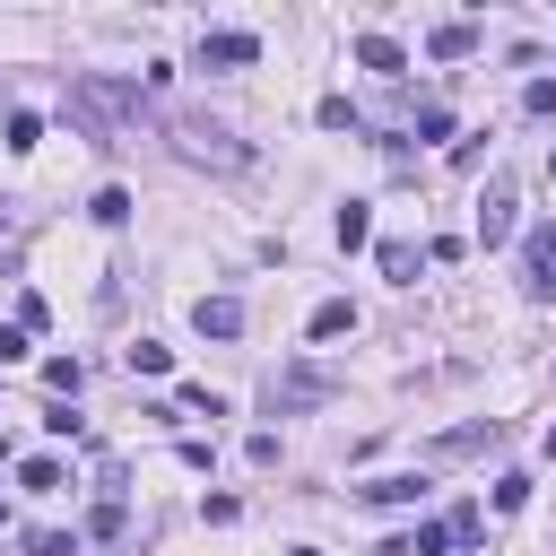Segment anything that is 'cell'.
<instances>
[{"label": "cell", "mask_w": 556, "mask_h": 556, "mask_svg": "<svg viewBox=\"0 0 556 556\" xmlns=\"http://www.w3.org/2000/svg\"><path fill=\"white\" fill-rule=\"evenodd\" d=\"M321 400H339V374H321V365H278V374L261 382V408H269V417H304V408H321Z\"/></svg>", "instance_id": "1"}, {"label": "cell", "mask_w": 556, "mask_h": 556, "mask_svg": "<svg viewBox=\"0 0 556 556\" xmlns=\"http://www.w3.org/2000/svg\"><path fill=\"white\" fill-rule=\"evenodd\" d=\"M495 434H504L495 417H478V426H452V434H434V443L417 452V469H452V460H478V452H486Z\"/></svg>", "instance_id": "2"}, {"label": "cell", "mask_w": 556, "mask_h": 556, "mask_svg": "<svg viewBox=\"0 0 556 556\" xmlns=\"http://www.w3.org/2000/svg\"><path fill=\"white\" fill-rule=\"evenodd\" d=\"M521 287H530L539 304H556V226H530V235H521Z\"/></svg>", "instance_id": "3"}, {"label": "cell", "mask_w": 556, "mask_h": 556, "mask_svg": "<svg viewBox=\"0 0 556 556\" xmlns=\"http://www.w3.org/2000/svg\"><path fill=\"white\" fill-rule=\"evenodd\" d=\"M261 61V35H243V26H208L200 35V70H252Z\"/></svg>", "instance_id": "4"}, {"label": "cell", "mask_w": 556, "mask_h": 556, "mask_svg": "<svg viewBox=\"0 0 556 556\" xmlns=\"http://www.w3.org/2000/svg\"><path fill=\"white\" fill-rule=\"evenodd\" d=\"M174 130H182V148H191V156H208V165H226V174H235V165H243V148H235V139H226V130H217V122H200V113H182V122H174Z\"/></svg>", "instance_id": "5"}, {"label": "cell", "mask_w": 556, "mask_h": 556, "mask_svg": "<svg viewBox=\"0 0 556 556\" xmlns=\"http://www.w3.org/2000/svg\"><path fill=\"white\" fill-rule=\"evenodd\" d=\"M513 208H521V200H513V174H495L486 200H478V243H504V235H513Z\"/></svg>", "instance_id": "6"}, {"label": "cell", "mask_w": 556, "mask_h": 556, "mask_svg": "<svg viewBox=\"0 0 556 556\" xmlns=\"http://www.w3.org/2000/svg\"><path fill=\"white\" fill-rule=\"evenodd\" d=\"M356 495H365V504H417V495H426V469H391V478H365Z\"/></svg>", "instance_id": "7"}, {"label": "cell", "mask_w": 556, "mask_h": 556, "mask_svg": "<svg viewBox=\"0 0 556 556\" xmlns=\"http://www.w3.org/2000/svg\"><path fill=\"white\" fill-rule=\"evenodd\" d=\"M426 52H434V61H469V52H478V26H469V17H443V26L426 35Z\"/></svg>", "instance_id": "8"}, {"label": "cell", "mask_w": 556, "mask_h": 556, "mask_svg": "<svg viewBox=\"0 0 556 556\" xmlns=\"http://www.w3.org/2000/svg\"><path fill=\"white\" fill-rule=\"evenodd\" d=\"M191 321H200L208 339H235V330H243V304H235V295H200V304H191Z\"/></svg>", "instance_id": "9"}, {"label": "cell", "mask_w": 556, "mask_h": 556, "mask_svg": "<svg viewBox=\"0 0 556 556\" xmlns=\"http://www.w3.org/2000/svg\"><path fill=\"white\" fill-rule=\"evenodd\" d=\"M356 61H365L374 78H400V70H408V52H400L391 35H356Z\"/></svg>", "instance_id": "10"}, {"label": "cell", "mask_w": 556, "mask_h": 556, "mask_svg": "<svg viewBox=\"0 0 556 556\" xmlns=\"http://www.w3.org/2000/svg\"><path fill=\"white\" fill-rule=\"evenodd\" d=\"M348 330H356V304H339V295L313 304V321H304V339H348Z\"/></svg>", "instance_id": "11"}, {"label": "cell", "mask_w": 556, "mask_h": 556, "mask_svg": "<svg viewBox=\"0 0 556 556\" xmlns=\"http://www.w3.org/2000/svg\"><path fill=\"white\" fill-rule=\"evenodd\" d=\"M330 235H339V252H356V243H365V235H374V217H365V200H348V208H339V226H330Z\"/></svg>", "instance_id": "12"}, {"label": "cell", "mask_w": 556, "mask_h": 556, "mask_svg": "<svg viewBox=\"0 0 556 556\" xmlns=\"http://www.w3.org/2000/svg\"><path fill=\"white\" fill-rule=\"evenodd\" d=\"M61 478H70V469H61V460H52V452H35V460H26V469H17V486H35V495H52V486H61Z\"/></svg>", "instance_id": "13"}, {"label": "cell", "mask_w": 556, "mask_h": 556, "mask_svg": "<svg viewBox=\"0 0 556 556\" xmlns=\"http://www.w3.org/2000/svg\"><path fill=\"white\" fill-rule=\"evenodd\" d=\"M87 208H96V226H122V217H130V191H122V182H104Z\"/></svg>", "instance_id": "14"}, {"label": "cell", "mask_w": 556, "mask_h": 556, "mask_svg": "<svg viewBox=\"0 0 556 556\" xmlns=\"http://www.w3.org/2000/svg\"><path fill=\"white\" fill-rule=\"evenodd\" d=\"M43 382H52L61 400H78V382H87V365H78V356H52V365H43Z\"/></svg>", "instance_id": "15"}, {"label": "cell", "mask_w": 556, "mask_h": 556, "mask_svg": "<svg viewBox=\"0 0 556 556\" xmlns=\"http://www.w3.org/2000/svg\"><path fill=\"white\" fill-rule=\"evenodd\" d=\"M174 400H182V417H226V400H217V391H208V382H182V391H174Z\"/></svg>", "instance_id": "16"}, {"label": "cell", "mask_w": 556, "mask_h": 556, "mask_svg": "<svg viewBox=\"0 0 556 556\" xmlns=\"http://www.w3.org/2000/svg\"><path fill=\"white\" fill-rule=\"evenodd\" d=\"M17 547H26V556H78V539H70V530H26Z\"/></svg>", "instance_id": "17"}, {"label": "cell", "mask_w": 556, "mask_h": 556, "mask_svg": "<svg viewBox=\"0 0 556 556\" xmlns=\"http://www.w3.org/2000/svg\"><path fill=\"white\" fill-rule=\"evenodd\" d=\"M382 278L408 287V278H417V243H382Z\"/></svg>", "instance_id": "18"}, {"label": "cell", "mask_w": 556, "mask_h": 556, "mask_svg": "<svg viewBox=\"0 0 556 556\" xmlns=\"http://www.w3.org/2000/svg\"><path fill=\"white\" fill-rule=\"evenodd\" d=\"M521 504H530V478L504 469V478H495V513H521Z\"/></svg>", "instance_id": "19"}, {"label": "cell", "mask_w": 556, "mask_h": 556, "mask_svg": "<svg viewBox=\"0 0 556 556\" xmlns=\"http://www.w3.org/2000/svg\"><path fill=\"white\" fill-rule=\"evenodd\" d=\"M417 139H452V104H417Z\"/></svg>", "instance_id": "20"}, {"label": "cell", "mask_w": 556, "mask_h": 556, "mask_svg": "<svg viewBox=\"0 0 556 556\" xmlns=\"http://www.w3.org/2000/svg\"><path fill=\"white\" fill-rule=\"evenodd\" d=\"M165 365H174V348H156V339H139V348H130V374H165Z\"/></svg>", "instance_id": "21"}, {"label": "cell", "mask_w": 556, "mask_h": 556, "mask_svg": "<svg viewBox=\"0 0 556 556\" xmlns=\"http://www.w3.org/2000/svg\"><path fill=\"white\" fill-rule=\"evenodd\" d=\"M321 130H356V104L348 96H321Z\"/></svg>", "instance_id": "22"}, {"label": "cell", "mask_w": 556, "mask_h": 556, "mask_svg": "<svg viewBox=\"0 0 556 556\" xmlns=\"http://www.w3.org/2000/svg\"><path fill=\"white\" fill-rule=\"evenodd\" d=\"M43 139V113H9V148H35Z\"/></svg>", "instance_id": "23"}, {"label": "cell", "mask_w": 556, "mask_h": 556, "mask_svg": "<svg viewBox=\"0 0 556 556\" xmlns=\"http://www.w3.org/2000/svg\"><path fill=\"white\" fill-rule=\"evenodd\" d=\"M443 530H452V547H478V530H486V521H478V513H469V504H460V513H452V521H443Z\"/></svg>", "instance_id": "24"}, {"label": "cell", "mask_w": 556, "mask_h": 556, "mask_svg": "<svg viewBox=\"0 0 556 556\" xmlns=\"http://www.w3.org/2000/svg\"><path fill=\"white\" fill-rule=\"evenodd\" d=\"M521 104H530V113H556V78H530V87H521Z\"/></svg>", "instance_id": "25"}, {"label": "cell", "mask_w": 556, "mask_h": 556, "mask_svg": "<svg viewBox=\"0 0 556 556\" xmlns=\"http://www.w3.org/2000/svg\"><path fill=\"white\" fill-rule=\"evenodd\" d=\"M547 460H556V426H547Z\"/></svg>", "instance_id": "26"}, {"label": "cell", "mask_w": 556, "mask_h": 556, "mask_svg": "<svg viewBox=\"0 0 556 556\" xmlns=\"http://www.w3.org/2000/svg\"><path fill=\"white\" fill-rule=\"evenodd\" d=\"M287 556H321V547H287Z\"/></svg>", "instance_id": "27"}, {"label": "cell", "mask_w": 556, "mask_h": 556, "mask_svg": "<svg viewBox=\"0 0 556 556\" xmlns=\"http://www.w3.org/2000/svg\"><path fill=\"white\" fill-rule=\"evenodd\" d=\"M547 174H556V148H547Z\"/></svg>", "instance_id": "28"}, {"label": "cell", "mask_w": 556, "mask_h": 556, "mask_svg": "<svg viewBox=\"0 0 556 556\" xmlns=\"http://www.w3.org/2000/svg\"><path fill=\"white\" fill-rule=\"evenodd\" d=\"M0 521H9V504H0Z\"/></svg>", "instance_id": "29"}]
</instances>
